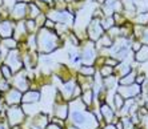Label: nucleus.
I'll use <instances>...</instances> for the list:
<instances>
[{"label": "nucleus", "instance_id": "obj_1", "mask_svg": "<svg viewBox=\"0 0 148 129\" xmlns=\"http://www.w3.org/2000/svg\"><path fill=\"white\" fill-rule=\"evenodd\" d=\"M39 99H40V93L38 91H27L23 95V99L21 100L25 104H32V102L39 101Z\"/></svg>", "mask_w": 148, "mask_h": 129}, {"label": "nucleus", "instance_id": "obj_2", "mask_svg": "<svg viewBox=\"0 0 148 129\" xmlns=\"http://www.w3.org/2000/svg\"><path fill=\"white\" fill-rule=\"evenodd\" d=\"M68 104H58V106H56V111H55V115H56V117L58 119H60V120H64L68 117Z\"/></svg>", "mask_w": 148, "mask_h": 129}, {"label": "nucleus", "instance_id": "obj_3", "mask_svg": "<svg viewBox=\"0 0 148 129\" xmlns=\"http://www.w3.org/2000/svg\"><path fill=\"white\" fill-rule=\"evenodd\" d=\"M100 115H101V117H103L107 122H111L112 121V119H114L115 113H114V111L107 105V104H103V105L100 106Z\"/></svg>", "mask_w": 148, "mask_h": 129}, {"label": "nucleus", "instance_id": "obj_4", "mask_svg": "<svg viewBox=\"0 0 148 129\" xmlns=\"http://www.w3.org/2000/svg\"><path fill=\"white\" fill-rule=\"evenodd\" d=\"M135 59H136V61H140V63L148 60V47H145V45H144L143 48H140V49L136 52Z\"/></svg>", "mask_w": 148, "mask_h": 129}, {"label": "nucleus", "instance_id": "obj_5", "mask_svg": "<svg viewBox=\"0 0 148 129\" xmlns=\"http://www.w3.org/2000/svg\"><path fill=\"white\" fill-rule=\"evenodd\" d=\"M135 81H136V75H135V72H130L127 76H124V77L120 78L121 85H132V84H135Z\"/></svg>", "mask_w": 148, "mask_h": 129}, {"label": "nucleus", "instance_id": "obj_6", "mask_svg": "<svg viewBox=\"0 0 148 129\" xmlns=\"http://www.w3.org/2000/svg\"><path fill=\"white\" fill-rule=\"evenodd\" d=\"M83 104L84 105H91L92 104V97H93V95H92V91L91 89H87V91H84V93H83Z\"/></svg>", "mask_w": 148, "mask_h": 129}, {"label": "nucleus", "instance_id": "obj_7", "mask_svg": "<svg viewBox=\"0 0 148 129\" xmlns=\"http://www.w3.org/2000/svg\"><path fill=\"white\" fill-rule=\"evenodd\" d=\"M114 102H115V109L116 111H119V109H121L124 106V102H125V100L121 97L119 93H116L115 95V97H114Z\"/></svg>", "mask_w": 148, "mask_h": 129}, {"label": "nucleus", "instance_id": "obj_8", "mask_svg": "<svg viewBox=\"0 0 148 129\" xmlns=\"http://www.w3.org/2000/svg\"><path fill=\"white\" fill-rule=\"evenodd\" d=\"M79 72L82 73L83 76L90 77V76H92L93 73H95V68H93V67H87V65H84V67H82V68H80Z\"/></svg>", "mask_w": 148, "mask_h": 129}, {"label": "nucleus", "instance_id": "obj_9", "mask_svg": "<svg viewBox=\"0 0 148 129\" xmlns=\"http://www.w3.org/2000/svg\"><path fill=\"white\" fill-rule=\"evenodd\" d=\"M104 129H116V126H115V125H112V124H108V125L106 126V128H104Z\"/></svg>", "mask_w": 148, "mask_h": 129}]
</instances>
